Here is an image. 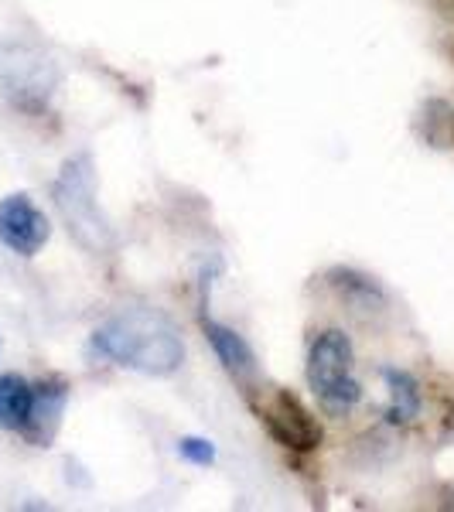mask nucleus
Returning <instances> with one entry per match:
<instances>
[{
  "instance_id": "obj_1",
  "label": "nucleus",
  "mask_w": 454,
  "mask_h": 512,
  "mask_svg": "<svg viewBox=\"0 0 454 512\" xmlns=\"http://www.w3.org/2000/svg\"><path fill=\"white\" fill-rule=\"evenodd\" d=\"M93 349L117 366L147 376H171L185 362V342L168 318L144 308H130L96 328Z\"/></svg>"
},
{
  "instance_id": "obj_2",
  "label": "nucleus",
  "mask_w": 454,
  "mask_h": 512,
  "mask_svg": "<svg viewBox=\"0 0 454 512\" xmlns=\"http://www.w3.org/2000/svg\"><path fill=\"white\" fill-rule=\"evenodd\" d=\"M55 205H59L65 226L76 236V243L89 253L113 250V229L103 219L96 202V168L89 154H76L62 164L55 181Z\"/></svg>"
},
{
  "instance_id": "obj_3",
  "label": "nucleus",
  "mask_w": 454,
  "mask_h": 512,
  "mask_svg": "<svg viewBox=\"0 0 454 512\" xmlns=\"http://www.w3.org/2000/svg\"><path fill=\"white\" fill-rule=\"evenodd\" d=\"M308 383L328 414H349L359 403V383L352 379V342L342 332H321L308 355Z\"/></svg>"
},
{
  "instance_id": "obj_4",
  "label": "nucleus",
  "mask_w": 454,
  "mask_h": 512,
  "mask_svg": "<svg viewBox=\"0 0 454 512\" xmlns=\"http://www.w3.org/2000/svg\"><path fill=\"white\" fill-rule=\"evenodd\" d=\"M0 82L21 106H41L59 86V69L31 45L0 48Z\"/></svg>"
},
{
  "instance_id": "obj_5",
  "label": "nucleus",
  "mask_w": 454,
  "mask_h": 512,
  "mask_svg": "<svg viewBox=\"0 0 454 512\" xmlns=\"http://www.w3.org/2000/svg\"><path fill=\"white\" fill-rule=\"evenodd\" d=\"M263 424H267V431L291 451H315L321 444L318 420L287 390H280L267 400V407H263Z\"/></svg>"
},
{
  "instance_id": "obj_6",
  "label": "nucleus",
  "mask_w": 454,
  "mask_h": 512,
  "mask_svg": "<svg viewBox=\"0 0 454 512\" xmlns=\"http://www.w3.org/2000/svg\"><path fill=\"white\" fill-rule=\"evenodd\" d=\"M52 236L45 212L28 195L0 198V243L18 256H35Z\"/></svg>"
},
{
  "instance_id": "obj_7",
  "label": "nucleus",
  "mask_w": 454,
  "mask_h": 512,
  "mask_svg": "<svg viewBox=\"0 0 454 512\" xmlns=\"http://www.w3.org/2000/svg\"><path fill=\"white\" fill-rule=\"evenodd\" d=\"M65 403H69V383L65 379H45V383L35 386V396H31V414L28 424H24V437H28L35 448H48L55 441L62 427V414Z\"/></svg>"
},
{
  "instance_id": "obj_8",
  "label": "nucleus",
  "mask_w": 454,
  "mask_h": 512,
  "mask_svg": "<svg viewBox=\"0 0 454 512\" xmlns=\"http://www.w3.org/2000/svg\"><path fill=\"white\" fill-rule=\"evenodd\" d=\"M205 338H209L212 352L219 355L222 369L250 393L253 386H257V355L246 345V338L233 332V328L219 325V321H205Z\"/></svg>"
},
{
  "instance_id": "obj_9",
  "label": "nucleus",
  "mask_w": 454,
  "mask_h": 512,
  "mask_svg": "<svg viewBox=\"0 0 454 512\" xmlns=\"http://www.w3.org/2000/svg\"><path fill=\"white\" fill-rule=\"evenodd\" d=\"M31 396L35 386L18 373H4L0 376V427L4 431H24L31 414Z\"/></svg>"
},
{
  "instance_id": "obj_10",
  "label": "nucleus",
  "mask_w": 454,
  "mask_h": 512,
  "mask_svg": "<svg viewBox=\"0 0 454 512\" xmlns=\"http://www.w3.org/2000/svg\"><path fill=\"white\" fill-rule=\"evenodd\" d=\"M383 379L390 386V407L386 417L390 424H410L414 417H420V386L417 379L403 369H383Z\"/></svg>"
},
{
  "instance_id": "obj_11",
  "label": "nucleus",
  "mask_w": 454,
  "mask_h": 512,
  "mask_svg": "<svg viewBox=\"0 0 454 512\" xmlns=\"http://www.w3.org/2000/svg\"><path fill=\"white\" fill-rule=\"evenodd\" d=\"M417 134L424 144L431 147H454V106L444 103V99H427L420 106L417 117Z\"/></svg>"
},
{
  "instance_id": "obj_12",
  "label": "nucleus",
  "mask_w": 454,
  "mask_h": 512,
  "mask_svg": "<svg viewBox=\"0 0 454 512\" xmlns=\"http://www.w3.org/2000/svg\"><path fill=\"white\" fill-rule=\"evenodd\" d=\"M178 454L188 461H195V465H212V461H216V448H212L209 441H202V437H181Z\"/></svg>"
},
{
  "instance_id": "obj_13",
  "label": "nucleus",
  "mask_w": 454,
  "mask_h": 512,
  "mask_svg": "<svg viewBox=\"0 0 454 512\" xmlns=\"http://www.w3.org/2000/svg\"><path fill=\"white\" fill-rule=\"evenodd\" d=\"M448 427H451V431H454V407H451V420H448Z\"/></svg>"
}]
</instances>
